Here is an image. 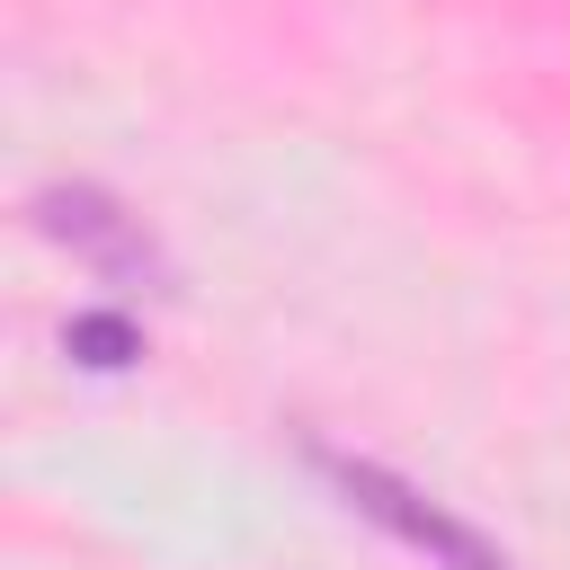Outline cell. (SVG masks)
<instances>
[{
  "label": "cell",
  "instance_id": "cell-1",
  "mask_svg": "<svg viewBox=\"0 0 570 570\" xmlns=\"http://www.w3.org/2000/svg\"><path fill=\"white\" fill-rule=\"evenodd\" d=\"M321 463H330V472H338V481H347V499H356V508H365V517H383V525H401V534H410V543H419V552H445V561H454V570H490V552H481V543H472V534H463V525H445V517H436V508H419V499H410V490H392V481H383V472H374V463H338V454H321Z\"/></svg>",
  "mask_w": 570,
  "mask_h": 570
}]
</instances>
